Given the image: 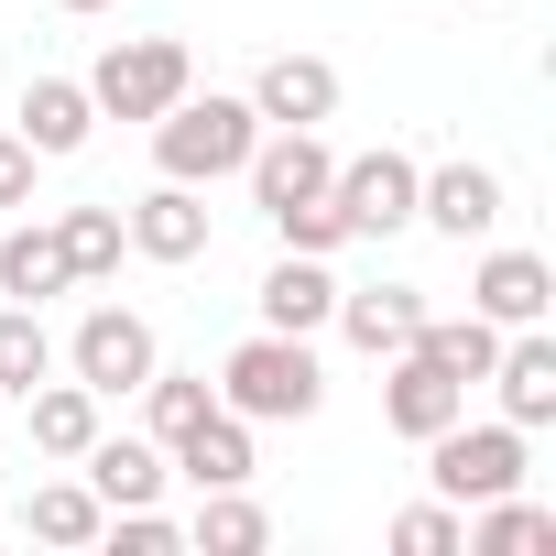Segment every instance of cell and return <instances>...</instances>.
I'll return each instance as SVG.
<instances>
[{
    "label": "cell",
    "instance_id": "6da1fadb",
    "mask_svg": "<svg viewBox=\"0 0 556 556\" xmlns=\"http://www.w3.org/2000/svg\"><path fill=\"white\" fill-rule=\"evenodd\" d=\"M218 404L240 426H306L328 404V371H317V339H285V328H251L229 361H218Z\"/></svg>",
    "mask_w": 556,
    "mask_h": 556
},
{
    "label": "cell",
    "instance_id": "7a4b0ae2",
    "mask_svg": "<svg viewBox=\"0 0 556 556\" xmlns=\"http://www.w3.org/2000/svg\"><path fill=\"white\" fill-rule=\"evenodd\" d=\"M153 131V175H175V186H218V175H240L251 164V142H262V110L251 99H229V88H186L164 121H142Z\"/></svg>",
    "mask_w": 556,
    "mask_h": 556
},
{
    "label": "cell",
    "instance_id": "3957f363",
    "mask_svg": "<svg viewBox=\"0 0 556 556\" xmlns=\"http://www.w3.org/2000/svg\"><path fill=\"white\" fill-rule=\"evenodd\" d=\"M186 88H197V55H186L175 34H121V45L88 66V99H99V121H164Z\"/></svg>",
    "mask_w": 556,
    "mask_h": 556
},
{
    "label": "cell",
    "instance_id": "277c9868",
    "mask_svg": "<svg viewBox=\"0 0 556 556\" xmlns=\"http://www.w3.org/2000/svg\"><path fill=\"white\" fill-rule=\"evenodd\" d=\"M426 480H437V502H458V513L491 502V491H523V426H502V415H491V426H469V415L437 426V437H426Z\"/></svg>",
    "mask_w": 556,
    "mask_h": 556
},
{
    "label": "cell",
    "instance_id": "5b68a950",
    "mask_svg": "<svg viewBox=\"0 0 556 556\" xmlns=\"http://www.w3.org/2000/svg\"><path fill=\"white\" fill-rule=\"evenodd\" d=\"M55 361H66V371L110 404V393H142L164 350H153V317H142V306H88V317H77V339H66Z\"/></svg>",
    "mask_w": 556,
    "mask_h": 556
},
{
    "label": "cell",
    "instance_id": "8992f818",
    "mask_svg": "<svg viewBox=\"0 0 556 556\" xmlns=\"http://www.w3.org/2000/svg\"><path fill=\"white\" fill-rule=\"evenodd\" d=\"M415 153H350L339 175H328V197H339V218H350V240H393V229H415Z\"/></svg>",
    "mask_w": 556,
    "mask_h": 556
},
{
    "label": "cell",
    "instance_id": "52a82bcc",
    "mask_svg": "<svg viewBox=\"0 0 556 556\" xmlns=\"http://www.w3.org/2000/svg\"><path fill=\"white\" fill-rule=\"evenodd\" d=\"M502 207H513V197H502V175H491V164H469V153L415 175V229H437V240H458V251H469V240H491V229H502Z\"/></svg>",
    "mask_w": 556,
    "mask_h": 556
},
{
    "label": "cell",
    "instance_id": "ba28073f",
    "mask_svg": "<svg viewBox=\"0 0 556 556\" xmlns=\"http://www.w3.org/2000/svg\"><path fill=\"white\" fill-rule=\"evenodd\" d=\"M121 229H131V251H142V262H207V240H218L207 186H175V175H153V197H131V207H121Z\"/></svg>",
    "mask_w": 556,
    "mask_h": 556
},
{
    "label": "cell",
    "instance_id": "9c48e42d",
    "mask_svg": "<svg viewBox=\"0 0 556 556\" xmlns=\"http://www.w3.org/2000/svg\"><path fill=\"white\" fill-rule=\"evenodd\" d=\"M251 207L273 218V207H295V197H328V175H339V153H328V131H273L262 121V142H251Z\"/></svg>",
    "mask_w": 556,
    "mask_h": 556
},
{
    "label": "cell",
    "instance_id": "30bf717a",
    "mask_svg": "<svg viewBox=\"0 0 556 556\" xmlns=\"http://www.w3.org/2000/svg\"><path fill=\"white\" fill-rule=\"evenodd\" d=\"M458 415H469V382H447L426 350H393V361H382V426H393V437L426 447V437L458 426Z\"/></svg>",
    "mask_w": 556,
    "mask_h": 556
},
{
    "label": "cell",
    "instance_id": "8fae6325",
    "mask_svg": "<svg viewBox=\"0 0 556 556\" xmlns=\"http://www.w3.org/2000/svg\"><path fill=\"white\" fill-rule=\"evenodd\" d=\"M469 306H480L491 328H545V317H556V262H545V251H480Z\"/></svg>",
    "mask_w": 556,
    "mask_h": 556
},
{
    "label": "cell",
    "instance_id": "7c38bea8",
    "mask_svg": "<svg viewBox=\"0 0 556 556\" xmlns=\"http://www.w3.org/2000/svg\"><path fill=\"white\" fill-rule=\"evenodd\" d=\"M273 131H317V121H339V66L328 55H262V77L240 88Z\"/></svg>",
    "mask_w": 556,
    "mask_h": 556
},
{
    "label": "cell",
    "instance_id": "4fadbf2b",
    "mask_svg": "<svg viewBox=\"0 0 556 556\" xmlns=\"http://www.w3.org/2000/svg\"><path fill=\"white\" fill-rule=\"evenodd\" d=\"M12 131H23L45 164L88 153V142H99V99H88V77H23V110H12Z\"/></svg>",
    "mask_w": 556,
    "mask_h": 556
},
{
    "label": "cell",
    "instance_id": "5bb4252c",
    "mask_svg": "<svg viewBox=\"0 0 556 556\" xmlns=\"http://www.w3.org/2000/svg\"><path fill=\"white\" fill-rule=\"evenodd\" d=\"M491 393H502V426H556V339L545 328H502V361H491Z\"/></svg>",
    "mask_w": 556,
    "mask_h": 556
},
{
    "label": "cell",
    "instance_id": "9a60e30c",
    "mask_svg": "<svg viewBox=\"0 0 556 556\" xmlns=\"http://www.w3.org/2000/svg\"><path fill=\"white\" fill-rule=\"evenodd\" d=\"M328 328H339L361 361H393V350H415V328H426V295H415V285H361V295L339 285V317H328Z\"/></svg>",
    "mask_w": 556,
    "mask_h": 556
},
{
    "label": "cell",
    "instance_id": "2e32d148",
    "mask_svg": "<svg viewBox=\"0 0 556 556\" xmlns=\"http://www.w3.org/2000/svg\"><path fill=\"white\" fill-rule=\"evenodd\" d=\"M77 480H88V491H99V502L121 513V502H164V480H175V458H164L153 437H110V426H99V437L77 447Z\"/></svg>",
    "mask_w": 556,
    "mask_h": 556
},
{
    "label": "cell",
    "instance_id": "e0dca14e",
    "mask_svg": "<svg viewBox=\"0 0 556 556\" xmlns=\"http://www.w3.org/2000/svg\"><path fill=\"white\" fill-rule=\"evenodd\" d=\"M339 317V273L317 262V251H285L262 273V328H285V339H317Z\"/></svg>",
    "mask_w": 556,
    "mask_h": 556
},
{
    "label": "cell",
    "instance_id": "ac0fdd59",
    "mask_svg": "<svg viewBox=\"0 0 556 556\" xmlns=\"http://www.w3.org/2000/svg\"><path fill=\"white\" fill-rule=\"evenodd\" d=\"M164 458H175V480H197V491H240V480H251V426H240L229 404H207Z\"/></svg>",
    "mask_w": 556,
    "mask_h": 556
},
{
    "label": "cell",
    "instance_id": "d6986e66",
    "mask_svg": "<svg viewBox=\"0 0 556 556\" xmlns=\"http://www.w3.org/2000/svg\"><path fill=\"white\" fill-rule=\"evenodd\" d=\"M77 273H66V240H55V218H12L0 229V295L12 306H45V295H66Z\"/></svg>",
    "mask_w": 556,
    "mask_h": 556
},
{
    "label": "cell",
    "instance_id": "ffe728a7",
    "mask_svg": "<svg viewBox=\"0 0 556 556\" xmlns=\"http://www.w3.org/2000/svg\"><path fill=\"white\" fill-rule=\"evenodd\" d=\"M458 523H469V556H556V513L523 502V491H491V502H469Z\"/></svg>",
    "mask_w": 556,
    "mask_h": 556
},
{
    "label": "cell",
    "instance_id": "44dd1931",
    "mask_svg": "<svg viewBox=\"0 0 556 556\" xmlns=\"http://www.w3.org/2000/svg\"><path fill=\"white\" fill-rule=\"evenodd\" d=\"M415 350H426V361H437L447 382H469V393H480V382H491V361H502V328H491L480 306H458V317H437V306H426Z\"/></svg>",
    "mask_w": 556,
    "mask_h": 556
},
{
    "label": "cell",
    "instance_id": "7402d4cb",
    "mask_svg": "<svg viewBox=\"0 0 556 556\" xmlns=\"http://www.w3.org/2000/svg\"><path fill=\"white\" fill-rule=\"evenodd\" d=\"M23 426H34V447H45V458H77V447L99 437V393H88L77 371H66V382L45 371V382L23 393Z\"/></svg>",
    "mask_w": 556,
    "mask_h": 556
},
{
    "label": "cell",
    "instance_id": "603a6c76",
    "mask_svg": "<svg viewBox=\"0 0 556 556\" xmlns=\"http://www.w3.org/2000/svg\"><path fill=\"white\" fill-rule=\"evenodd\" d=\"M186 545H207V556H262V545H273V523H262L251 480H240V491H197V513H186Z\"/></svg>",
    "mask_w": 556,
    "mask_h": 556
},
{
    "label": "cell",
    "instance_id": "cb8c5ba5",
    "mask_svg": "<svg viewBox=\"0 0 556 556\" xmlns=\"http://www.w3.org/2000/svg\"><path fill=\"white\" fill-rule=\"evenodd\" d=\"M45 371H55V328H45V306H0V404H23Z\"/></svg>",
    "mask_w": 556,
    "mask_h": 556
},
{
    "label": "cell",
    "instance_id": "d4e9b609",
    "mask_svg": "<svg viewBox=\"0 0 556 556\" xmlns=\"http://www.w3.org/2000/svg\"><path fill=\"white\" fill-rule=\"evenodd\" d=\"M55 240H66V273H77V285H110L121 251H131L121 207H66V218H55Z\"/></svg>",
    "mask_w": 556,
    "mask_h": 556
},
{
    "label": "cell",
    "instance_id": "484cf974",
    "mask_svg": "<svg viewBox=\"0 0 556 556\" xmlns=\"http://www.w3.org/2000/svg\"><path fill=\"white\" fill-rule=\"evenodd\" d=\"M23 523H34L45 545H99V523H110V502H99L88 480H45V491L23 502Z\"/></svg>",
    "mask_w": 556,
    "mask_h": 556
},
{
    "label": "cell",
    "instance_id": "4316f807",
    "mask_svg": "<svg viewBox=\"0 0 556 556\" xmlns=\"http://www.w3.org/2000/svg\"><path fill=\"white\" fill-rule=\"evenodd\" d=\"M207 404H218V382H207V371H164V361H153V382H142V415H153V447H175V437H186V426H197Z\"/></svg>",
    "mask_w": 556,
    "mask_h": 556
},
{
    "label": "cell",
    "instance_id": "83f0119b",
    "mask_svg": "<svg viewBox=\"0 0 556 556\" xmlns=\"http://www.w3.org/2000/svg\"><path fill=\"white\" fill-rule=\"evenodd\" d=\"M273 240L339 262V251H350V218H339V197H295V207H273Z\"/></svg>",
    "mask_w": 556,
    "mask_h": 556
},
{
    "label": "cell",
    "instance_id": "f1b7e54d",
    "mask_svg": "<svg viewBox=\"0 0 556 556\" xmlns=\"http://www.w3.org/2000/svg\"><path fill=\"white\" fill-rule=\"evenodd\" d=\"M393 556H469L458 502H415V513H393Z\"/></svg>",
    "mask_w": 556,
    "mask_h": 556
},
{
    "label": "cell",
    "instance_id": "f546056e",
    "mask_svg": "<svg viewBox=\"0 0 556 556\" xmlns=\"http://www.w3.org/2000/svg\"><path fill=\"white\" fill-rule=\"evenodd\" d=\"M34 175H45V153L23 131H0V207H34Z\"/></svg>",
    "mask_w": 556,
    "mask_h": 556
},
{
    "label": "cell",
    "instance_id": "4dcf8cb0",
    "mask_svg": "<svg viewBox=\"0 0 556 556\" xmlns=\"http://www.w3.org/2000/svg\"><path fill=\"white\" fill-rule=\"evenodd\" d=\"M55 12H77V23H99V12H121V0H55Z\"/></svg>",
    "mask_w": 556,
    "mask_h": 556
}]
</instances>
